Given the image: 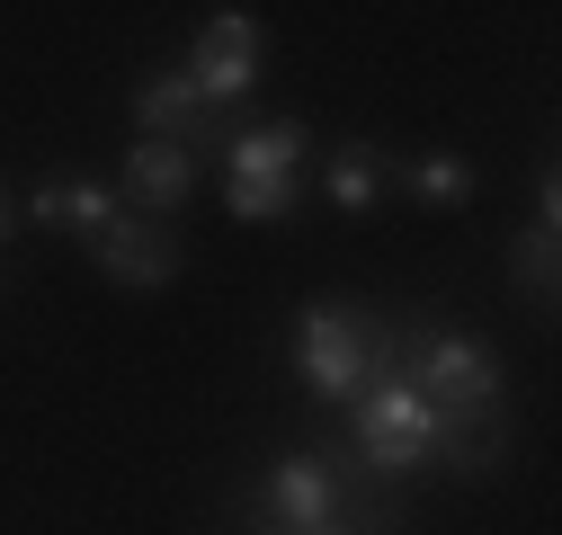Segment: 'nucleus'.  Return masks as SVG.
Returning <instances> with one entry per match:
<instances>
[{"mask_svg":"<svg viewBox=\"0 0 562 535\" xmlns=\"http://www.w3.org/2000/svg\"><path fill=\"white\" fill-rule=\"evenodd\" d=\"M295 375H304L313 401H358L375 375H393V321L339 304V295L304 304V321H295Z\"/></svg>","mask_w":562,"mask_h":535,"instance_id":"obj_1","label":"nucleus"},{"mask_svg":"<svg viewBox=\"0 0 562 535\" xmlns=\"http://www.w3.org/2000/svg\"><path fill=\"white\" fill-rule=\"evenodd\" d=\"M393 375L429 401V411H491V401H509L501 357H491L473 330H438V321H393Z\"/></svg>","mask_w":562,"mask_h":535,"instance_id":"obj_2","label":"nucleus"},{"mask_svg":"<svg viewBox=\"0 0 562 535\" xmlns=\"http://www.w3.org/2000/svg\"><path fill=\"white\" fill-rule=\"evenodd\" d=\"M429 446H438V411H429L402 375H375L358 401H348V464H358L367 482L393 491L402 474L429 464Z\"/></svg>","mask_w":562,"mask_h":535,"instance_id":"obj_3","label":"nucleus"},{"mask_svg":"<svg viewBox=\"0 0 562 535\" xmlns=\"http://www.w3.org/2000/svg\"><path fill=\"white\" fill-rule=\"evenodd\" d=\"M304 152H313V134H304L295 116L233 134V144H224V206H233L241 224H277V215L295 206V170H304Z\"/></svg>","mask_w":562,"mask_h":535,"instance_id":"obj_4","label":"nucleus"},{"mask_svg":"<svg viewBox=\"0 0 562 535\" xmlns=\"http://www.w3.org/2000/svg\"><path fill=\"white\" fill-rule=\"evenodd\" d=\"M250 81H259V19L250 10H215L205 36H196V54H188V90L224 116V107L250 99Z\"/></svg>","mask_w":562,"mask_h":535,"instance_id":"obj_5","label":"nucleus"},{"mask_svg":"<svg viewBox=\"0 0 562 535\" xmlns=\"http://www.w3.org/2000/svg\"><path fill=\"white\" fill-rule=\"evenodd\" d=\"M134 125H144L153 144H179L188 161H205V152H224V144H233L224 116L188 90V72H144V81H134Z\"/></svg>","mask_w":562,"mask_h":535,"instance_id":"obj_6","label":"nucleus"},{"mask_svg":"<svg viewBox=\"0 0 562 535\" xmlns=\"http://www.w3.org/2000/svg\"><path fill=\"white\" fill-rule=\"evenodd\" d=\"M518 446V420H509V401H491V411H438V446L429 464H447V474L482 482V474H501Z\"/></svg>","mask_w":562,"mask_h":535,"instance_id":"obj_7","label":"nucleus"},{"mask_svg":"<svg viewBox=\"0 0 562 535\" xmlns=\"http://www.w3.org/2000/svg\"><path fill=\"white\" fill-rule=\"evenodd\" d=\"M90 250H99V268H108L116 286H170V277H179V232H161V224H144V215H116Z\"/></svg>","mask_w":562,"mask_h":535,"instance_id":"obj_8","label":"nucleus"},{"mask_svg":"<svg viewBox=\"0 0 562 535\" xmlns=\"http://www.w3.org/2000/svg\"><path fill=\"white\" fill-rule=\"evenodd\" d=\"M188 187H196V161H188L179 144H153V134H144V144L125 152V196H134V215H144V224L179 215Z\"/></svg>","mask_w":562,"mask_h":535,"instance_id":"obj_9","label":"nucleus"},{"mask_svg":"<svg viewBox=\"0 0 562 535\" xmlns=\"http://www.w3.org/2000/svg\"><path fill=\"white\" fill-rule=\"evenodd\" d=\"M27 215H36V224H63V232H81V241H99V232L116 224V196H108L99 179H54V187L27 196Z\"/></svg>","mask_w":562,"mask_h":535,"instance_id":"obj_10","label":"nucleus"},{"mask_svg":"<svg viewBox=\"0 0 562 535\" xmlns=\"http://www.w3.org/2000/svg\"><path fill=\"white\" fill-rule=\"evenodd\" d=\"M322 187H330V206H339V215H367L375 196H384V152L367 144V134H358V144H339L330 170H322Z\"/></svg>","mask_w":562,"mask_h":535,"instance_id":"obj_11","label":"nucleus"},{"mask_svg":"<svg viewBox=\"0 0 562 535\" xmlns=\"http://www.w3.org/2000/svg\"><path fill=\"white\" fill-rule=\"evenodd\" d=\"M402 187L419 196V206H464V196H473V161L464 152H411Z\"/></svg>","mask_w":562,"mask_h":535,"instance_id":"obj_12","label":"nucleus"},{"mask_svg":"<svg viewBox=\"0 0 562 535\" xmlns=\"http://www.w3.org/2000/svg\"><path fill=\"white\" fill-rule=\"evenodd\" d=\"M553 259H562V232H553V224H527V232L509 241V286L536 295V304H553Z\"/></svg>","mask_w":562,"mask_h":535,"instance_id":"obj_13","label":"nucleus"},{"mask_svg":"<svg viewBox=\"0 0 562 535\" xmlns=\"http://www.w3.org/2000/svg\"><path fill=\"white\" fill-rule=\"evenodd\" d=\"M375 517H411V509L393 500V509H375ZM241 535H367V526H358V517H330V526H259V517H250Z\"/></svg>","mask_w":562,"mask_h":535,"instance_id":"obj_14","label":"nucleus"},{"mask_svg":"<svg viewBox=\"0 0 562 535\" xmlns=\"http://www.w3.org/2000/svg\"><path fill=\"white\" fill-rule=\"evenodd\" d=\"M0 250H10V196H0Z\"/></svg>","mask_w":562,"mask_h":535,"instance_id":"obj_15","label":"nucleus"}]
</instances>
